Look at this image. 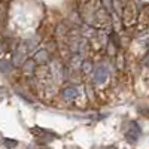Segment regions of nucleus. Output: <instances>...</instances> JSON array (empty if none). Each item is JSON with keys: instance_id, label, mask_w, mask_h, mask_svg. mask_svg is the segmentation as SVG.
I'll list each match as a JSON object with an SVG mask.
<instances>
[{"instance_id": "1", "label": "nucleus", "mask_w": 149, "mask_h": 149, "mask_svg": "<svg viewBox=\"0 0 149 149\" xmlns=\"http://www.w3.org/2000/svg\"><path fill=\"white\" fill-rule=\"evenodd\" d=\"M97 74H95V79L98 81V82H103L104 79H106V72H104V69L103 67H100V69H97V72H95Z\"/></svg>"}]
</instances>
